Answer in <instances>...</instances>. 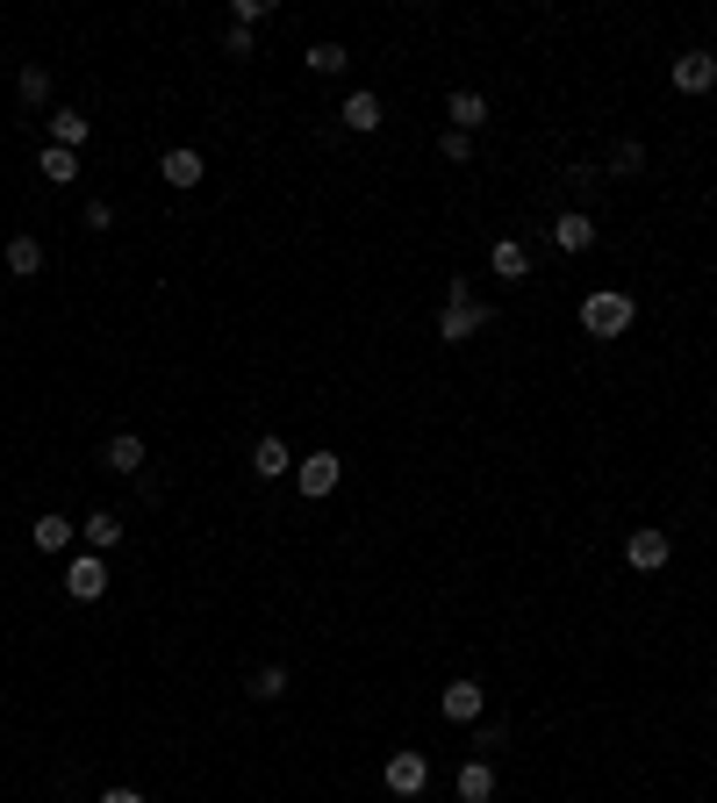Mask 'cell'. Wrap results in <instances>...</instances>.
Listing matches in <instances>:
<instances>
[{"label":"cell","mask_w":717,"mask_h":803,"mask_svg":"<svg viewBox=\"0 0 717 803\" xmlns=\"http://www.w3.org/2000/svg\"><path fill=\"white\" fill-rule=\"evenodd\" d=\"M101 803H144V790H122L115 782V790H101Z\"/></svg>","instance_id":"cell-29"},{"label":"cell","mask_w":717,"mask_h":803,"mask_svg":"<svg viewBox=\"0 0 717 803\" xmlns=\"http://www.w3.org/2000/svg\"><path fill=\"white\" fill-rule=\"evenodd\" d=\"M488 796H495V768H488V761H467L460 768V803H488Z\"/></svg>","instance_id":"cell-25"},{"label":"cell","mask_w":717,"mask_h":803,"mask_svg":"<svg viewBox=\"0 0 717 803\" xmlns=\"http://www.w3.org/2000/svg\"><path fill=\"white\" fill-rule=\"evenodd\" d=\"M553 245H560V251H588V245H596V216H588V208L553 216Z\"/></svg>","instance_id":"cell-14"},{"label":"cell","mask_w":717,"mask_h":803,"mask_svg":"<svg viewBox=\"0 0 717 803\" xmlns=\"http://www.w3.org/2000/svg\"><path fill=\"white\" fill-rule=\"evenodd\" d=\"M667 80H675V94H710L717 86V58L710 51H682L675 65H667Z\"/></svg>","instance_id":"cell-7"},{"label":"cell","mask_w":717,"mask_h":803,"mask_svg":"<svg viewBox=\"0 0 717 803\" xmlns=\"http://www.w3.org/2000/svg\"><path fill=\"white\" fill-rule=\"evenodd\" d=\"M667 559H675V545H667V532H653V524H638V532L624 538V567H638V574H660Z\"/></svg>","instance_id":"cell-5"},{"label":"cell","mask_w":717,"mask_h":803,"mask_svg":"<svg viewBox=\"0 0 717 803\" xmlns=\"http://www.w3.org/2000/svg\"><path fill=\"white\" fill-rule=\"evenodd\" d=\"M80 538H86V553H109V545H122V517H115V509H86Z\"/></svg>","instance_id":"cell-17"},{"label":"cell","mask_w":717,"mask_h":803,"mask_svg":"<svg viewBox=\"0 0 717 803\" xmlns=\"http://www.w3.org/2000/svg\"><path fill=\"white\" fill-rule=\"evenodd\" d=\"M80 223H86V230H115V208H109V202H86Z\"/></svg>","instance_id":"cell-28"},{"label":"cell","mask_w":717,"mask_h":803,"mask_svg":"<svg viewBox=\"0 0 717 803\" xmlns=\"http://www.w3.org/2000/svg\"><path fill=\"white\" fill-rule=\"evenodd\" d=\"M338 123H345V130H359V136H373L380 123H388V109H380V94H373V86H359V94H345Z\"/></svg>","instance_id":"cell-10"},{"label":"cell","mask_w":717,"mask_h":803,"mask_svg":"<svg viewBox=\"0 0 717 803\" xmlns=\"http://www.w3.org/2000/svg\"><path fill=\"white\" fill-rule=\"evenodd\" d=\"M632 316H638V301L624 295V287H588V295H582V330H588V338H624Z\"/></svg>","instance_id":"cell-1"},{"label":"cell","mask_w":717,"mask_h":803,"mask_svg":"<svg viewBox=\"0 0 717 803\" xmlns=\"http://www.w3.org/2000/svg\"><path fill=\"white\" fill-rule=\"evenodd\" d=\"M632 173H646V144H638V136H617V144H610V179H632Z\"/></svg>","instance_id":"cell-23"},{"label":"cell","mask_w":717,"mask_h":803,"mask_svg":"<svg viewBox=\"0 0 717 803\" xmlns=\"http://www.w3.org/2000/svg\"><path fill=\"white\" fill-rule=\"evenodd\" d=\"M158 179H165V187H180V194H194V187L208 179V158H202L194 144H173V151L158 158Z\"/></svg>","instance_id":"cell-4"},{"label":"cell","mask_w":717,"mask_h":803,"mask_svg":"<svg viewBox=\"0 0 717 803\" xmlns=\"http://www.w3.org/2000/svg\"><path fill=\"white\" fill-rule=\"evenodd\" d=\"M65 596L72 603H101V596H109V559H101V553H80L65 567Z\"/></svg>","instance_id":"cell-3"},{"label":"cell","mask_w":717,"mask_h":803,"mask_svg":"<svg viewBox=\"0 0 717 803\" xmlns=\"http://www.w3.org/2000/svg\"><path fill=\"white\" fill-rule=\"evenodd\" d=\"M244 696H252V703H280V696H287V668H280V660H266V668H252V681H244Z\"/></svg>","instance_id":"cell-21"},{"label":"cell","mask_w":717,"mask_h":803,"mask_svg":"<svg viewBox=\"0 0 717 803\" xmlns=\"http://www.w3.org/2000/svg\"><path fill=\"white\" fill-rule=\"evenodd\" d=\"M295 474H301V495H309V503H324V495H338L345 460H338V452H309V460H301Z\"/></svg>","instance_id":"cell-6"},{"label":"cell","mask_w":717,"mask_h":803,"mask_svg":"<svg viewBox=\"0 0 717 803\" xmlns=\"http://www.w3.org/2000/svg\"><path fill=\"white\" fill-rule=\"evenodd\" d=\"M438 158H445V165H467V158H474V136L445 130V136H438Z\"/></svg>","instance_id":"cell-26"},{"label":"cell","mask_w":717,"mask_h":803,"mask_svg":"<svg viewBox=\"0 0 717 803\" xmlns=\"http://www.w3.org/2000/svg\"><path fill=\"white\" fill-rule=\"evenodd\" d=\"M710 402H717V388H710Z\"/></svg>","instance_id":"cell-30"},{"label":"cell","mask_w":717,"mask_h":803,"mask_svg":"<svg viewBox=\"0 0 717 803\" xmlns=\"http://www.w3.org/2000/svg\"><path fill=\"white\" fill-rule=\"evenodd\" d=\"M301 65H309L316 80H338V72L352 65V51H345V43H309V51H301Z\"/></svg>","instance_id":"cell-22"},{"label":"cell","mask_w":717,"mask_h":803,"mask_svg":"<svg viewBox=\"0 0 717 803\" xmlns=\"http://www.w3.org/2000/svg\"><path fill=\"white\" fill-rule=\"evenodd\" d=\"M474 330H488L481 301H445V316H438V344H467Z\"/></svg>","instance_id":"cell-9"},{"label":"cell","mask_w":717,"mask_h":803,"mask_svg":"<svg viewBox=\"0 0 717 803\" xmlns=\"http://www.w3.org/2000/svg\"><path fill=\"white\" fill-rule=\"evenodd\" d=\"M438 710H445L452 724H474L481 710H488V689H481L474 675H460V681H445V696H438Z\"/></svg>","instance_id":"cell-8"},{"label":"cell","mask_w":717,"mask_h":803,"mask_svg":"<svg viewBox=\"0 0 717 803\" xmlns=\"http://www.w3.org/2000/svg\"><path fill=\"white\" fill-rule=\"evenodd\" d=\"M72 532H80V524H72V517H58V509H51V517H37V524H29L37 553H65V545H72Z\"/></svg>","instance_id":"cell-20"},{"label":"cell","mask_w":717,"mask_h":803,"mask_svg":"<svg viewBox=\"0 0 717 803\" xmlns=\"http://www.w3.org/2000/svg\"><path fill=\"white\" fill-rule=\"evenodd\" d=\"M252 474L258 481H280V474H295V452H287V437H258V445H252Z\"/></svg>","instance_id":"cell-13"},{"label":"cell","mask_w":717,"mask_h":803,"mask_svg":"<svg viewBox=\"0 0 717 803\" xmlns=\"http://www.w3.org/2000/svg\"><path fill=\"white\" fill-rule=\"evenodd\" d=\"M445 123L460 136H474L488 123V94H474V86H460V94H445Z\"/></svg>","instance_id":"cell-12"},{"label":"cell","mask_w":717,"mask_h":803,"mask_svg":"<svg viewBox=\"0 0 717 803\" xmlns=\"http://www.w3.org/2000/svg\"><path fill=\"white\" fill-rule=\"evenodd\" d=\"M144 460H151V452H144V437H136V431H115L109 445H101V466H109V474H144Z\"/></svg>","instance_id":"cell-11"},{"label":"cell","mask_w":717,"mask_h":803,"mask_svg":"<svg viewBox=\"0 0 717 803\" xmlns=\"http://www.w3.org/2000/svg\"><path fill=\"white\" fill-rule=\"evenodd\" d=\"M37 173L51 179V187H72V179H80V151H58V144H43V151H37Z\"/></svg>","instance_id":"cell-19"},{"label":"cell","mask_w":717,"mask_h":803,"mask_svg":"<svg viewBox=\"0 0 717 803\" xmlns=\"http://www.w3.org/2000/svg\"><path fill=\"white\" fill-rule=\"evenodd\" d=\"M86 136H94V115H80V109H58V115H51V144H58V151H80Z\"/></svg>","instance_id":"cell-18"},{"label":"cell","mask_w":717,"mask_h":803,"mask_svg":"<svg viewBox=\"0 0 717 803\" xmlns=\"http://www.w3.org/2000/svg\"><path fill=\"white\" fill-rule=\"evenodd\" d=\"M0 259H8V272H14V280H37V272H43V245H37V237H29V230H14Z\"/></svg>","instance_id":"cell-16"},{"label":"cell","mask_w":717,"mask_h":803,"mask_svg":"<svg viewBox=\"0 0 717 803\" xmlns=\"http://www.w3.org/2000/svg\"><path fill=\"white\" fill-rule=\"evenodd\" d=\"M273 14V0H231V29H252V22H266Z\"/></svg>","instance_id":"cell-27"},{"label":"cell","mask_w":717,"mask_h":803,"mask_svg":"<svg viewBox=\"0 0 717 803\" xmlns=\"http://www.w3.org/2000/svg\"><path fill=\"white\" fill-rule=\"evenodd\" d=\"M14 101H22V109H43V101H51V72L22 65V72H14Z\"/></svg>","instance_id":"cell-24"},{"label":"cell","mask_w":717,"mask_h":803,"mask_svg":"<svg viewBox=\"0 0 717 803\" xmlns=\"http://www.w3.org/2000/svg\"><path fill=\"white\" fill-rule=\"evenodd\" d=\"M380 782H388L395 796H423V790H431V761H423L417 747H395L388 768H380Z\"/></svg>","instance_id":"cell-2"},{"label":"cell","mask_w":717,"mask_h":803,"mask_svg":"<svg viewBox=\"0 0 717 803\" xmlns=\"http://www.w3.org/2000/svg\"><path fill=\"white\" fill-rule=\"evenodd\" d=\"M488 272H495V280H524V272H531V251L516 245V237H495V245H488Z\"/></svg>","instance_id":"cell-15"}]
</instances>
